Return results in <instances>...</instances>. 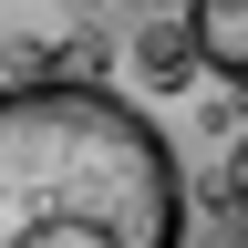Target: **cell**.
<instances>
[{
	"label": "cell",
	"mask_w": 248,
	"mask_h": 248,
	"mask_svg": "<svg viewBox=\"0 0 248 248\" xmlns=\"http://www.w3.org/2000/svg\"><path fill=\"white\" fill-rule=\"evenodd\" d=\"M228 207H238V217H248V135H238V145H228Z\"/></svg>",
	"instance_id": "277c9868"
},
{
	"label": "cell",
	"mask_w": 248,
	"mask_h": 248,
	"mask_svg": "<svg viewBox=\"0 0 248 248\" xmlns=\"http://www.w3.org/2000/svg\"><path fill=\"white\" fill-rule=\"evenodd\" d=\"M186 42H197V73L248 93V0H197L186 11Z\"/></svg>",
	"instance_id": "7a4b0ae2"
},
{
	"label": "cell",
	"mask_w": 248,
	"mask_h": 248,
	"mask_svg": "<svg viewBox=\"0 0 248 248\" xmlns=\"http://www.w3.org/2000/svg\"><path fill=\"white\" fill-rule=\"evenodd\" d=\"M186 238V166L124 93L31 73L0 93V248H166Z\"/></svg>",
	"instance_id": "6da1fadb"
},
{
	"label": "cell",
	"mask_w": 248,
	"mask_h": 248,
	"mask_svg": "<svg viewBox=\"0 0 248 248\" xmlns=\"http://www.w3.org/2000/svg\"><path fill=\"white\" fill-rule=\"evenodd\" d=\"M135 73H145V83H166V93H186V83H197V42H186L176 21H155L145 42H135Z\"/></svg>",
	"instance_id": "3957f363"
}]
</instances>
